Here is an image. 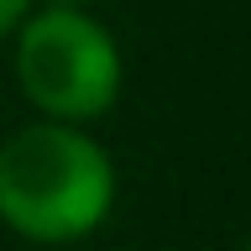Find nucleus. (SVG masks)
<instances>
[{
  "instance_id": "nucleus-1",
  "label": "nucleus",
  "mask_w": 251,
  "mask_h": 251,
  "mask_svg": "<svg viewBox=\"0 0 251 251\" xmlns=\"http://www.w3.org/2000/svg\"><path fill=\"white\" fill-rule=\"evenodd\" d=\"M115 157L94 131L31 121L0 141V225L31 246L89 241L115 209Z\"/></svg>"
},
{
  "instance_id": "nucleus-2",
  "label": "nucleus",
  "mask_w": 251,
  "mask_h": 251,
  "mask_svg": "<svg viewBox=\"0 0 251 251\" xmlns=\"http://www.w3.org/2000/svg\"><path fill=\"white\" fill-rule=\"evenodd\" d=\"M16 84L26 105L47 121L94 126L115 110L126 89V58L115 31L94 11L31 5L16 21Z\"/></svg>"
},
{
  "instance_id": "nucleus-3",
  "label": "nucleus",
  "mask_w": 251,
  "mask_h": 251,
  "mask_svg": "<svg viewBox=\"0 0 251 251\" xmlns=\"http://www.w3.org/2000/svg\"><path fill=\"white\" fill-rule=\"evenodd\" d=\"M26 11H31V0H0V42L16 31V21H21Z\"/></svg>"
},
{
  "instance_id": "nucleus-4",
  "label": "nucleus",
  "mask_w": 251,
  "mask_h": 251,
  "mask_svg": "<svg viewBox=\"0 0 251 251\" xmlns=\"http://www.w3.org/2000/svg\"><path fill=\"white\" fill-rule=\"evenodd\" d=\"M31 5H68V11H89L94 0H31Z\"/></svg>"
},
{
  "instance_id": "nucleus-5",
  "label": "nucleus",
  "mask_w": 251,
  "mask_h": 251,
  "mask_svg": "<svg viewBox=\"0 0 251 251\" xmlns=\"http://www.w3.org/2000/svg\"><path fill=\"white\" fill-rule=\"evenodd\" d=\"M241 251H251V230H246V246H241Z\"/></svg>"
}]
</instances>
